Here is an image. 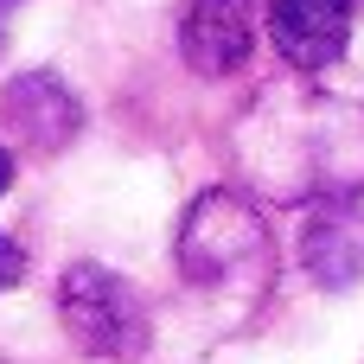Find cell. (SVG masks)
<instances>
[{"mask_svg":"<svg viewBox=\"0 0 364 364\" xmlns=\"http://www.w3.org/2000/svg\"><path fill=\"white\" fill-rule=\"evenodd\" d=\"M237 173L269 205H358L364 198V102L320 83L262 90L237 134Z\"/></svg>","mask_w":364,"mask_h":364,"instance_id":"obj_1","label":"cell"},{"mask_svg":"<svg viewBox=\"0 0 364 364\" xmlns=\"http://www.w3.org/2000/svg\"><path fill=\"white\" fill-rule=\"evenodd\" d=\"M173 262L205 294H262L269 275H275L269 218L256 211V198H243L230 186H211L186 205L179 237H173Z\"/></svg>","mask_w":364,"mask_h":364,"instance_id":"obj_2","label":"cell"},{"mask_svg":"<svg viewBox=\"0 0 364 364\" xmlns=\"http://www.w3.org/2000/svg\"><path fill=\"white\" fill-rule=\"evenodd\" d=\"M58 320L77 352L102 364H141L154 346V314H147L141 288L102 262H70L58 275Z\"/></svg>","mask_w":364,"mask_h":364,"instance_id":"obj_3","label":"cell"},{"mask_svg":"<svg viewBox=\"0 0 364 364\" xmlns=\"http://www.w3.org/2000/svg\"><path fill=\"white\" fill-rule=\"evenodd\" d=\"M0 122L19 134L26 154L51 160V154H64V147L83 134V102H77V90H70L64 77H51V70H19V77L0 90Z\"/></svg>","mask_w":364,"mask_h":364,"instance_id":"obj_4","label":"cell"},{"mask_svg":"<svg viewBox=\"0 0 364 364\" xmlns=\"http://www.w3.org/2000/svg\"><path fill=\"white\" fill-rule=\"evenodd\" d=\"M250 45H256V6L250 0H186V13H179V58L198 77L243 70Z\"/></svg>","mask_w":364,"mask_h":364,"instance_id":"obj_5","label":"cell"},{"mask_svg":"<svg viewBox=\"0 0 364 364\" xmlns=\"http://www.w3.org/2000/svg\"><path fill=\"white\" fill-rule=\"evenodd\" d=\"M269 38L294 70H333L352 45V0H262Z\"/></svg>","mask_w":364,"mask_h":364,"instance_id":"obj_6","label":"cell"},{"mask_svg":"<svg viewBox=\"0 0 364 364\" xmlns=\"http://www.w3.org/2000/svg\"><path fill=\"white\" fill-rule=\"evenodd\" d=\"M301 269L320 288L364 282V211L358 205H314L301 224Z\"/></svg>","mask_w":364,"mask_h":364,"instance_id":"obj_7","label":"cell"},{"mask_svg":"<svg viewBox=\"0 0 364 364\" xmlns=\"http://www.w3.org/2000/svg\"><path fill=\"white\" fill-rule=\"evenodd\" d=\"M19 282H26V250L0 230V294H6V288H19Z\"/></svg>","mask_w":364,"mask_h":364,"instance_id":"obj_8","label":"cell"},{"mask_svg":"<svg viewBox=\"0 0 364 364\" xmlns=\"http://www.w3.org/2000/svg\"><path fill=\"white\" fill-rule=\"evenodd\" d=\"M6 186H13V154L0 147V192H6Z\"/></svg>","mask_w":364,"mask_h":364,"instance_id":"obj_9","label":"cell"}]
</instances>
